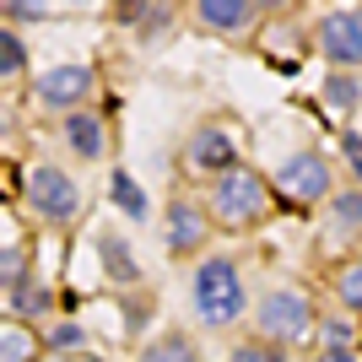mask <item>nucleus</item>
<instances>
[{
  "label": "nucleus",
  "instance_id": "bb28decb",
  "mask_svg": "<svg viewBox=\"0 0 362 362\" xmlns=\"http://www.w3.org/2000/svg\"><path fill=\"white\" fill-rule=\"evenodd\" d=\"M314 362H357V351H330V346H325Z\"/></svg>",
  "mask_w": 362,
  "mask_h": 362
},
{
  "label": "nucleus",
  "instance_id": "ddd939ff",
  "mask_svg": "<svg viewBox=\"0 0 362 362\" xmlns=\"http://www.w3.org/2000/svg\"><path fill=\"white\" fill-rule=\"evenodd\" d=\"M44 351L49 346L28 330V325H16V319H11V325H0V362H38Z\"/></svg>",
  "mask_w": 362,
  "mask_h": 362
},
{
  "label": "nucleus",
  "instance_id": "9b49d317",
  "mask_svg": "<svg viewBox=\"0 0 362 362\" xmlns=\"http://www.w3.org/2000/svg\"><path fill=\"white\" fill-rule=\"evenodd\" d=\"M65 146H71L76 157L98 163V157L108 151V130H103V119H98L92 108H76V114H65Z\"/></svg>",
  "mask_w": 362,
  "mask_h": 362
},
{
  "label": "nucleus",
  "instance_id": "20e7f679",
  "mask_svg": "<svg viewBox=\"0 0 362 362\" xmlns=\"http://www.w3.org/2000/svg\"><path fill=\"white\" fill-rule=\"evenodd\" d=\"M22 195H28V206L44 216L49 227H71L76 216H81V184H76L65 168H54V163L33 168L28 184H22Z\"/></svg>",
  "mask_w": 362,
  "mask_h": 362
},
{
  "label": "nucleus",
  "instance_id": "aec40b11",
  "mask_svg": "<svg viewBox=\"0 0 362 362\" xmlns=\"http://www.w3.org/2000/svg\"><path fill=\"white\" fill-rule=\"evenodd\" d=\"M119 22H130V28H151V33H163L168 22H173V6H119Z\"/></svg>",
  "mask_w": 362,
  "mask_h": 362
},
{
  "label": "nucleus",
  "instance_id": "6e6552de",
  "mask_svg": "<svg viewBox=\"0 0 362 362\" xmlns=\"http://www.w3.org/2000/svg\"><path fill=\"white\" fill-rule=\"evenodd\" d=\"M179 163H184V173H195V179H222V173H233L243 157H238V141L227 136L222 124H200L195 136L184 141Z\"/></svg>",
  "mask_w": 362,
  "mask_h": 362
},
{
  "label": "nucleus",
  "instance_id": "a878e982",
  "mask_svg": "<svg viewBox=\"0 0 362 362\" xmlns=\"http://www.w3.org/2000/svg\"><path fill=\"white\" fill-rule=\"evenodd\" d=\"M38 16H49V6H38V0H28V6L11 0V6H6V22H38Z\"/></svg>",
  "mask_w": 362,
  "mask_h": 362
},
{
  "label": "nucleus",
  "instance_id": "393cba45",
  "mask_svg": "<svg viewBox=\"0 0 362 362\" xmlns=\"http://www.w3.org/2000/svg\"><path fill=\"white\" fill-rule=\"evenodd\" d=\"M325 346L330 351H351V325L346 319H325Z\"/></svg>",
  "mask_w": 362,
  "mask_h": 362
},
{
  "label": "nucleus",
  "instance_id": "6ab92c4d",
  "mask_svg": "<svg viewBox=\"0 0 362 362\" xmlns=\"http://www.w3.org/2000/svg\"><path fill=\"white\" fill-rule=\"evenodd\" d=\"M335 298H341V308L362 314V259H346V265L335 271Z\"/></svg>",
  "mask_w": 362,
  "mask_h": 362
},
{
  "label": "nucleus",
  "instance_id": "1a4fd4ad",
  "mask_svg": "<svg viewBox=\"0 0 362 362\" xmlns=\"http://www.w3.org/2000/svg\"><path fill=\"white\" fill-rule=\"evenodd\" d=\"M92 87H98V76H92V65H49L44 76H38V103L44 108H60V114H76V108L92 98Z\"/></svg>",
  "mask_w": 362,
  "mask_h": 362
},
{
  "label": "nucleus",
  "instance_id": "4468645a",
  "mask_svg": "<svg viewBox=\"0 0 362 362\" xmlns=\"http://www.w3.org/2000/svg\"><path fill=\"white\" fill-rule=\"evenodd\" d=\"M136 362H206V357H200V346L184 330H168V335H157Z\"/></svg>",
  "mask_w": 362,
  "mask_h": 362
},
{
  "label": "nucleus",
  "instance_id": "f03ea898",
  "mask_svg": "<svg viewBox=\"0 0 362 362\" xmlns=\"http://www.w3.org/2000/svg\"><path fill=\"white\" fill-rule=\"evenodd\" d=\"M189 298H195V319H200V325H211V330L238 325L243 308H249L238 259H233V255H206L195 265V287H189Z\"/></svg>",
  "mask_w": 362,
  "mask_h": 362
},
{
  "label": "nucleus",
  "instance_id": "9d476101",
  "mask_svg": "<svg viewBox=\"0 0 362 362\" xmlns=\"http://www.w3.org/2000/svg\"><path fill=\"white\" fill-rule=\"evenodd\" d=\"M259 11H265V6H255V0H200L195 6V16L211 33H249L259 22Z\"/></svg>",
  "mask_w": 362,
  "mask_h": 362
},
{
  "label": "nucleus",
  "instance_id": "f257e3e1",
  "mask_svg": "<svg viewBox=\"0 0 362 362\" xmlns=\"http://www.w3.org/2000/svg\"><path fill=\"white\" fill-rule=\"evenodd\" d=\"M271 179L265 173H255L249 163H238L233 173H222V179H211V189H206V211H211L216 227H227V233H238V227H255L271 216Z\"/></svg>",
  "mask_w": 362,
  "mask_h": 362
},
{
  "label": "nucleus",
  "instance_id": "f8f14e48",
  "mask_svg": "<svg viewBox=\"0 0 362 362\" xmlns=\"http://www.w3.org/2000/svg\"><path fill=\"white\" fill-rule=\"evenodd\" d=\"M98 259H103L108 281H119V287H136L141 281V265H136V255H130V243H124L119 233H103V238H98Z\"/></svg>",
  "mask_w": 362,
  "mask_h": 362
},
{
  "label": "nucleus",
  "instance_id": "0eeeda50",
  "mask_svg": "<svg viewBox=\"0 0 362 362\" xmlns=\"http://www.w3.org/2000/svg\"><path fill=\"white\" fill-rule=\"evenodd\" d=\"M314 44L325 60L346 65V71H362V6H335L314 22Z\"/></svg>",
  "mask_w": 362,
  "mask_h": 362
},
{
  "label": "nucleus",
  "instance_id": "5701e85b",
  "mask_svg": "<svg viewBox=\"0 0 362 362\" xmlns=\"http://www.w3.org/2000/svg\"><path fill=\"white\" fill-rule=\"evenodd\" d=\"M233 362H287V351L271 341H243V346H233Z\"/></svg>",
  "mask_w": 362,
  "mask_h": 362
},
{
  "label": "nucleus",
  "instance_id": "f3484780",
  "mask_svg": "<svg viewBox=\"0 0 362 362\" xmlns=\"http://www.w3.org/2000/svg\"><path fill=\"white\" fill-rule=\"evenodd\" d=\"M22 287H28V249L16 238H6V249H0V292H6V303Z\"/></svg>",
  "mask_w": 362,
  "mask_h": 362
},
{
  "label": "nucleus",
  "instance_id": "412c9836",
  "mask_svg": "<svg viewBox=\"0 0 362 362\" xmlns=\"http://www.w3.org/2000/svg\"><path fill=\"white\" fill-rule=\"evenodd\" d=\"M22 71H28V49H22V38H16V28H6L0 33V76L16 81Z\"/></svg>",
  "mask_w": 362,
  "mask_h": 362
},
{
  "label": "nucleus",
  "instance_id": "423d86ee",
  "mask_svg": "<svg viewBox=\"0 0 362 362\" xmlns=\"http://www.w3.org/2000/svg\"><path fill=\"white\" fill-rule=\"evenodd\" d=\"M211 211H206V200L195 195H173L163 206V243H168V255L173 259H189L200 249V243L211 238Z\"/></svg>",
  "mask_w": 362,
  "mask_h": 362
},
{
  "label": "nucleus",
  "instance_id": "b1692460",
  "mask_svg": "<svg viewBox=\"0 0 362 362\" xmlns=\"http://www.w3.org/2000/svg\"><path fill=\"white\" fill-rule=\"evenodd\" d=\"M341 157H346L351 179H357V189H362V130H346V136H341Z\"/></svg>",
  "mask_w": 362,
  "mask_h": 362
},
{
  "label": "nucleus",
  "instance_id": "4be33fe9",
  "mask_svg": "<svg viewBox=\"0 0 362 362\" xmlns=\"http://www.w3.org/2000/svg\"><path fill=\"white\" fill-rule=\"evenodd\" d=\"M44 346H49V351H81V346H87V330L65 319V325H54V330L44 335Z\"/></svg>",
  "mask_w": 362,
  "mask_h": 362
},
{
  "label": "nucleus",
  "instance_id": "dca6fc26",
  "mask_svg": "<svg viewBox=\"0 0 362 362\" xmlns=\"http://www.w3.org/2000/svg\"><path fill=\"white\" fill-rule=\"evenodd\" d=\"M108 189H114V206H119V211L130 216V222H146V216H151L146 195H141V184L130 179L124 168H114V173H108Z\"/></svg>",
  "mask_w": 362,
  "mask_h": 362
},
{
  "label": "nucleus",
  "instance_id": "a211bd4d",
  "mask_svg": "<svg viewBox=\"0 0 362 362\" xmlns=\"http://www.w3.org/2000/svg\"><path fill=\"white\" fill-rule=\"evenodd\" d=\"M330 227L335 233H362V189L351 184V189H335L330 195Z\"/></svg>",
  "mask_w": 362,
  "mask_h": 362
},
{
  "label": "nucleus",
  "instance_id": "2eb2a0df",
  "mask_svg": "<svg viewBox=\"0 0 362 362\" xmlns=\"http://www.w3.org/2000/svg\"><path fill=\"white\" fill-rule=\"evenodd\" d=\"M319 98H325V108H335V114H351V108L362 103V81L351 71H330L325 87H319Z\"/></svg>",
  "mask_w": 362,
  "mask_h": 362
},
{
  "label": "nucleus",
  "instance_id": "39448f33",
  "mask_svg": "<svg viewBox=\"0 0 362 362\" xmlns=\"http://www.w3.org/2000/svg\"><path fill=\"white\" fill-rule=\"evenodd\" d=\"M276 189L292 200V206H314V200L335 195V168L325 151H292L287 163L276 168Z\"/></svg>",
  "mask_w": 362,
  "mask_h": 362
},
{
  "label": "nucleus",
  "instance_id": "7ed1b4c3",
  "mask_svg": "<svg viewBox=\"0 0 362 362\" xmlns=\"http://www.w3.org/2000/svg\"><path fill=\"white\" fill-rule=\"evenodd\" d=\"M314 325H319V319H314V303L303 298L298 287L265 292L259 308H255V341H271V346H281V351H287L292 341H303Z\"/></svg>",
  "mask_w": 362,
  "mask_h": 362
}]
</instances>
